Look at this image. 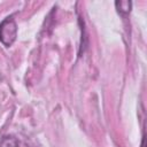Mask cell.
I'll return each mask as SVG.
<instances>
[{
  "instance_id": "cell-1",
  "label": "cell",
  "mask_w": 147,
  "mask_h": 147,
  "mask_svg": "<svg viewBox=\"0 0 147 147\" xmlns=\"http://www.w3.org/2000/svg\"><path fill=\"white\" fill-rule=\"evenodd\" d=\"M17 37V25L13 17H6L0 23V41L3 46L9 47Z\"/></svg>"
},
{
  "instance_id": "cell-3",
  "label": "cell",
  "mask_w": 147,
  "mask_h": 147,
  "mask_svg": "<svg viewBox=\"0 0 147 147\" xmlns=\"http://www.w3.org/2000/svg\"><path fill=\"white\" fill-rule=\"evenodd\" d=\"M17 146H18L17 139L11 137V136L3 137L0 140V147H17Z\"/></svg>"
},
{
  "instance_id": "cell-4",
  "label": "cell",
  "mask_w": 147,
  "mask_h": 147,
  "mask_svg": "<svg viewBox=\"0 0 147 147\" xmlns=\"http://www.w3.org/2000/svg\"><path fill=\"white\" fill-rule=\"evenodd\" d=\"M141 147H145V134L142 137V141H141Z\"/></svg>"
},
{
  "instance_id": "cell-2",
  "label": "cell",
  "mask_w": 147,
  "mask_h": 147,
  "mask_svg": "<svg viewBox=\"0 0 147 147\" xmlns=\"http://www.w3.org/2000/svg\"><path fill=\"white\" fill-rule=\"evenodd\" d=\"M115 6H116L118 13H121V14H129L130 10H131L132 2L131 1H116Z\"/></svg>"
}]
</instances>
